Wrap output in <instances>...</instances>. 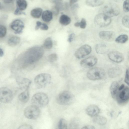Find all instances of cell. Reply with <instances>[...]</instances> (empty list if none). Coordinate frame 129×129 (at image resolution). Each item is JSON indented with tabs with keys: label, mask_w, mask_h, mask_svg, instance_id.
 Masks as SVG:
<instances>
[{
	"label": "cell",
	"mask_w": 129,
	"mask_h": 129,
	"mask_svg": "<svg viewBox=\"0 0 129 129\" xmlns=\"http://www.w3.org/2000/svg\"><path fill=\"white\" fill-rule=\"evenodd\" d=\"M44 53V50L41 46H36L31 48L23 54L21 66L25 68L32 66L41 59Z\"/></svg>",
	"instance_id": "6da1fadb"
},
{
	"label": "cell",
	"mask_w": 129,
	"mask_h": 129,
	"mask_svg": "<svg viewBox=\"0 0 129 129\" xmlns=\"http://www.w3.org/2000/svg\"><path fill=\"white\" fill-rule=\"evenodd\" d=\"M75 98L71 92L64 90L61 92L56 98V101L59 104L68 105L72 104L75 102Z\"/></svg>",
	"instance_id": "7a4b0ae2"
},
{
	"label": "cell",
	"mask_w": 129,
	"mask_h": 129,
	"mask_svg": "<svg viewBox=\"0 0 129 129\" xmlns=\"http://www.w3.org/2000/svg\"><path fill=\"white\" fill-rule=\"evenodd\" d=\"M48 96L45 93L42 92L37 93L32 96L31 102L33 105L39 108L46 106L49 103Z\"/></svg>",
	"instance_id": "3957f363"
},
{
	"label": "cell",
	"mask_w": 129,
	"mask_h": 129,
	"mask_svg": "<svg viewBox=\"0 0 129 129\" xmlns=\"http://www.w3.org/2000/svg\"><path fill=\"white\" fill-rule=\"evenodd\" d=\"M51 76L49 74L42 73L37 75L34 79L35 84L38 88L45 87L49 84L51 80Z\"/></svg>",
	"instance_id": "277c9868"
},
{
	"label": "cell",
	"mask_w": 129,
	"mask_h": 129,
	"mask_svg": "<svg viewBox=\"0 0 129 129\" xmlns=\"http://www.w3.org/2000/svg\"><path fill=\"white\" fill-rule=\"evenodd\" d=\"M105 75L104 70L100 67H95L90 69L87 72V76L88 79L95 80L103 79Z\"/></svg>",
	"instance_id": "5b68a950"
},
{
	"label": "cell",
	"mask_w": 129,
	"mask_h": 129,
	"mask_svg": "<svg viewBox=\"0 0 129 129\" xmlns=\"http://www.w3.org/2000/svg\"><path fill=\"white\" fill-rule=\"evenodd\" d=\"M40 111L38 107L32 105L26 107L24 111V114L27 118L35 119L39 116Z\"/></svg>",
	"instance_id": "8992f818"
},
{
	"label": "cell",
	"mask_w": 129,
	"mask_h": 129,
	"mask_svg": "<svg viewBox=\"0 0 129 129\" xmlns=\"http://www.w3.org/2000/svg\"><path fill=\"white\" fill-rule=\"evenodd\" d=\"M94 20L95 24L101 27L108 26L111 21L110 17L103 13H101L96 15L94 17Z\"/></svg>",
	"instance_id": "52a82bcc"
},
{
	"label": "cell",
	"mask_w": 129,
	"mask_h": 129,
	"mask_svg": "<svg viewBox=\"0 0 129 129\" xmlns=\"http://www.w3.org/2000/svg\"><path fill=\"white\" fill-rule=\"evenodd\" d=\"M103 13L110 17L118 15L120 13L119 6L116 4L109 3L106 5L103 9Z\"/></svg>",
	"instance_id": "ba28073f"
},
{
	"label": "cell",
	"mask_w": 129,
	"mask_h": 129,
	"mask_svg": "<svg viewBox=\"0 0 129 129\" xmlns=\"http://www.w3.org/2000/svg\"><path fill=\"white\" fill-rule=\"evenodd\" d=\"M115 99L120 105H123L126 104L129 99L128 87L125 86L123 89L118 91Z\"/></svg>",
	"instance_id": "9c48e42d"
},
{
	"label": "cell",
	"mask_w": 129,
	"mask_h": 129,
	"mask_svg": "<svg viewBox=\"0 0 129 129\" xmlns=\"http://www.w3.org/2000/svg\"><path fill=\"white\" fill-rule=\"evenodd\" d=\"M13 98L12 91L8 88L5 87L0 88V101L7 103L11 102Z\"/></svg>",
	"instance_id": "30bf717a"
},
{
	"label": "cell",
	"mask_w": 129,
	"mask_h": 129,
	"mask_svg": "<svg viewBox=\"0 0 129 129\" xmlns=\"http://www.w3.org/2000/svg\"><path fill=\"white\" fill-rule=\"evenodd\" d=\"M91 47L88 45H84L79 48L75 52L74 55L78 59L84 57L89 54L91 52Z\"/></svg>",
	"instance_id": "8fae6325"
},
{
	"label": "cell",
	"mask_w": 129,
	"mask_h": 129,
	"mask_svg": "<svg viewBox=\"0 0 129 129\" xmlns=\"http://www.w3.org/2000/svg\"><path fill=\"white\" fill-rule=\"evenodd\" d=\"M10 26L11 29L14 31L15 34H20L22 33L24 26L21 20L17 19L13 21Z\"/></svg>",
	"instance_id": "7c38bea8"
},
{
	"label": "cell",
	"mask_w": 129,
	"mask_h": 129,
	"mask_svg": "<svg viewBox=\"0 0 129 129\" xmlns=\"http://www.w3.org/2000/svg\"><path fill=\"white\" fill-rule=\"evenodd\" d=\"M108 57L111 60L116 63L120 62L124 59L122 54L116 51H113L109 52L108 54Z\"/></svg>",
	"instance_id": "4fadbf2b"
},
{
	"label": "cell",
	"mask_w": 129,
	"mask_h": 129,
	"mask_svg": "<svg viewBox=\"0 0 129 129\" xmlns=\"http://www.w3.org/2000/svg\"><path fill=\"white\" fill-rule=\"evenodd\" d=\"M97 58L94 56H91L82 60L80 62L81 66L85 68H89L94 65L97 62Z\"/></svg>",
	"instance_id": "5bb4252c"
},
{
	"label": "cell",
	"mask_w": 129,
	"mask_h": 129,
	"mask_svg": "<svg viewBox=\"0 0 129 129\" xmlns=\"http://www.w3.org/2000/svg\"><path fill=\"white\" fill-rule=\"evenodd\" d=\"M101 39L106 41L111 42L114 39L115 34L114 32L111 31H102L99 34Z\"/></svg>",
	"instance_id": "9a60e30c"
},
{
	"label": "cell",
	"mask_w": 129,
	"mask_h": 129,
	"mask_svg": "<svg viewBox=\"0 0 129 129\" xmlns=\"http://www.w3.org/2000/svg\"><path fill=\"white\" fill-rule=\"evenodd\" d=\"M87 114L91 117L95 116L98 115L100 112V109L97 106L91 105L88 106L86 110Z\"/></svg>",
	"instance_id": "2e32d148"
},
{
	"label": "cell",
	"mask_w": 129,
	"mask_h": 129,
	"mask_svg": "<svg viewBox=\"0 0 129 129\" xmlns=\"http://www.w3.org/2000/svg\"><path fill=\"white\" fill-rule=\"evenodd\" d=\"M122 73L121 69L118 67H115L110 69L108 73L109 76L111 78H115L120 76Z\"/></svg>",
	"instance_id": "e0dca14e"
},
{
	"label": "cell",
	"mask_w": 129,
	"mask_h": 129,
	"mask_svg": "<svg viewBox=\"0 0 129 129\" xmlns=\"http://www.w3.org/2000/svg\"><path fill=\"white\" fill-rule=\"evenodd\" d=\"M119 86L118 83L116 81H113L111 84L110 91L112 97L114 99H115L118 92Z\"/></svg>",
	"instance_id": "ac0fdd59"
},
{
	"label": "cell",
	"mask_w": 129,
	"mask_h": 129,
	"mask_svg": "<svg viewBox=\"0 0 129 129\" xmlns=\"http://www.w3.org/2000/svg\"><path fill=\"white\" fill-rule=\"evenodd\" d=\"M95 50L96 52L100 54L106 53L108 51V49L106 45L103 44H97L95 47Z\"/></svg>",
	"instance_id": "d6986e66"
},
{
	"label": "cell",
	"mask_w": 129,
	"mask_h": 129,
	"mask_svg": "<svg viewBox=\"0 0 129 129\" xmlns=\"http://www.w3.org/2000/svg\"><path fill=\"white\" fill-rule=\"evenodd\" d=\"M31 83V81L29 79L23 78L19 82V85L21 89H24L25 90L28 89Z\"/></svg>",
	"instance_id": "ffe728a7"
},
{
	"label": "cell",
	"mask_w": 129,
	"mask_h": 129,
	"mask_svg": "<svg viewBox=\"0 0 129 129\" xmlns=\"http://www.w3.org/2000/svg\"><path fill=\"white\" fill-rule=\"evenodd\" d=\"M29 94L28 89L25 90L20 93L18 96L19 100L22 102L26 103L29 99Z\"/></svg>",
	"instance_id": "44dd1931"
},
{
	"label": "cell",
	"mask_w": 129,
	"mask_h": 129,
	"mask_svg": "<svg viewBox=\"0 0 129 129\" xmlns=\"http://www.w3.org/2000/svg\"><path fill=\"white\" fill-rule=\"evenodd\" d=\"M107 119L105 117L102 116H96L93 119V122L99 125H104L107 122Z\"/></svg>",
	"instance_id": "7402d4cb"
},
{
	"label": "cell",
	"mask_w": 129,
	"mask_h": 129,
	"mask_svg": "<svg viewBox=\"0 0 129 129\" xmlns=\"http://www.w3.org/2000/svg\"><path fill=\"white\" fill-rule=\"evenodd\" d=\"M79 120L77 118H74L70 121L68 129H79Z\"/></svg>",
	"instance_id": "603a6c76"
},
{
	"label": "cell",
	"mask_w": 129,
	"mask_h": 129,
	"mask_svg": "<svg viewBox=\"0 0 129 129\" xmlns=\"http://www.w3.org/2000/svg\"><path fill=\"white\" fill-rule=\"evenodd\" d=\"M53 14L52 12L46 10L44 11L42 15L43 20L46 22H48L51 21L52 18Z\"/></svg>",
	"instance_id": "cb8c5ba5"
},
{
	"label": "cell",
	"mask_w": 129,
	"mask_h": 129,
	"mask_svg": "<svg viewBox=\"0 0 129 129\" xmlns=\"http://www.w3.org/2000/svg\"><path fill=\"white\" fill-rule=\"evenodd\" d=\"M104 0H86L85 3L87 6L91 7H96L100 6L104 3Z\"/></svg>",
	"instance_id": "d4e9b609"
},
{
	"label": "cell",
	"mask_w": 129,
	"mask_h": 129,
	"mask_svg": "<svg viewBox=\"0 0 129 129\" xmlns=\"http://www.w3.org/2000/svg\"><path fill=\"white\" fill-rule=\"evenodd\" d=\"M20 41V39L19 37L16 36H13L9 40L8 44L10 46H15L19 43Z\"/></svg>",
	"instance_id": "484cf974"
},
{
	"label": "cell",
	"mask_w": 129,
	"mask_h": 129,
	"mask_svg": "<svg viewBox=\"0 0 129 129\" xmlns=\"http://www.w3.org/2000/svg\"><path fill=\"white\" fill-rule=\"evenodd\" d=\"M71 21L70 17L64 14L61 15L59 19L60 23L64 25H67L69 24L71 22Z\"/></svg>",
	"instance_id": "4316f807"
},
{
	"label": "cell",
	"mask_w": 129,
	"mask_h": 129,
	"mask_svg": "<svg viewBox=\"0 0 129 129\" xmlns=\"http://www.w3.org/2000/svg\"><path fill=\"white\" fill-rule=\"evenodd\" d=\"M42 10L40 8H37L32 10L31 11L30 14L33 17L39 18L41 16Z\"/></svg>",
	"instance_id": "83f0119b"
},
{
	"label": "cell",
	"mask_w": 129,
	"mask_h": 129,
	"mask_svg": "<svg viewBox=\"0 0 129 129\" xmlns=\"http://www.w3.org/2000/svg\"><path fill=\"white\" fill-rule=\"evenodd\" d=\"M17 7L21 11L25 10L27 6V3L26 1L18 0L16 1Z\"/></svg>",
	"instance_id": "f1b7e54d"
},
{
	"label": "cell",
	"mask_w": 129,
	"mask_h": 129,
	"mask_svg": "<svg viewBox=\"0 0 129 129\" xmlns=\"http://www.w3.org/2000/svg\"><path fill=\"white\" fill-rule=\"evenodd\" d=\"M128 40V37L125 34L121 35L115 39V42L118 43L123 44L126 42Z\"/></svg>",
	"instance_id": "f546056e"
},
{
	"label": "cell",
	"mask_w": 129,
	"mask_h": 129,
	"mask_svg": "<svg viewBox=\"0 0 129 129\" xmlns=\"http://www.w3.org/2000/svg\"><path fill=\"white\" fill-rule=\"evenodd\" d=\"M53 44L51 38L48 37L45 40L44 44V47L47 49H50L52 47Z\"/></svg>",
	"instance_id": "4dcf8cb0"
},
{
	"label": "cell",
	"mask_w": 129,
	"mask_h": 129,
	"mask_svg": "<svg viewBox=\"0 0 129 129\" xmlns=\"http://www.w3.org/2000/svg\"><path fill=\"white\" fill-rule=\"evenodd\" d=\"M57 129H68L67 122L65 119L61 118L59 120Z\"/></svg>",
	"instance_id": "1f68e13d"
},
{
	"label": "cell",
	"mask_w": 129,
	"mask_h": 129,
	"mask_svg": "<svg viewBox=\"0 0 129 129\" xmlns=\"http://www.w3.org/2000/svg\"><path fill=\"white\" fill-rule=\"evenodd\" d=\"M129 16L126 15L124 16L122 18V22L123 25L125 27L129 28Z\"/></svg>",
	"instance_id": "d6a6232c"
},
{
	"label": "cell",
	"mask_w": 129,
	"mask_h": 129,
	"mask_svg": "<svg viewBox=\"0 0 129 129\" xmlns=\"http://www.w3.org/2000/svg\"><path fill=\"white\" fill-rule=\"evenodd\" d=\"M48 58L49 62H53L57 61L58 57L56 54L52 53L48 56Z\"/></svg>",
	"instance_id": "836d02e7"
},
{
	"label": "cell",
	"mask_w": 129,
	"mask_h": 129,
	"mask_svg": "<svg viewBox=\"0 0 129 129\" xmlns=\"http://www.w3.org/2000/svg\"><path fill=\"white\" fill-rule=\"evenodd\" d=\"M6 33L7 29L6 27L3 25H0V38L4 37L6 35Z\"/></svg>",
	"instance_id": "e575fe53"
},
{
	"label": "cell",
	"mask_w": 129,
	"mask_h": 129,
	"mask_svg": "<svg viewBox=\"0 0 129 129\" xmlns=\"http://www.w3.org/2000/svg\"><path fill=\"white\" fill-rule=\"evenodd\" d=\"M129 0L125 1L123 4V10L125 12H127L129 11Z\"/></svg>",
	"instance_id": "d590c367"
},
{
	"label": "cell",
	"mask_w": 129,
	"mask_h": 129,
	"mask_svg": "<svg viewBox=\"0 0 129 129\" xmlns=\"http://www.w3.org/2000/svg\"><path fill=\"white\" fill-rule=\"evenodd\" d=\"M79 26L82 29L85 28L86 26V22L85 19L84 18H82L81 21L79 22Z\"/></svg>",
	"instance_id": "8d00e7d4"
},
{
	"label": "cell",
	"mask_w": 129,
	"mask_h": 129,
	"mask_svg": "<svg viewBox=\"0 0 129 129\" xmlns=\"http://www.w3.org/2000/svg\"><path fill=\"white\" fill-rule=\"evenodd\" d=\"M17 129H33V128L31 125L25 124L20 126Z\"/></svg>",
	"instance_id": "74e56055"
},
{
	"label": "cell",
	"mask_w": 129,
	"mask_h": 129,
	"mask_svg": "<svg viewBox=\"0 0 129 129\" xmlns=\"http://www.w3.org/2000/svg\"><path fill=\"white\" fill-rule=\"evenodd\" d=\"M125 82L128 85L129 84V71L128 69H127L125 72L124 79Z\"/></svg>",
	"instance_id": "f35d334b"
},
{
	"label": "cell",
	"mask_w": 129,
	"mask_h": 129,
	"mask_svg": "<svg viewBox=\"0 0 129 129\" xmlns=\"http://www.w3.org/2000/svg\"><path fill=\"white\" fill-rule=\"evenodd\" d=\"M14 14L16 15H19L21 14L26 15V14L25 13L20 10L17 7L16 9L14 12Z\"/></svg>",
	"instance_id": "ab89813d"
},
{
	"label": "cell",
	"mask_w": 129,
	"mask_h": 129,
	"mask_svg": "<svg viewBox=\"0 0 129 129\" xmlns=\"http://www.w3.org/2000/svg\"><path fill=\"white\" fill-rule=\"evenodd\" d=\"M75 34L72 33L70 34L69 36L68 41L69 42H72L75 36Z\"/></svg>",
	"instance_id": "60d3db41"
},
{
	"label": "cell",
	"mask_w": 129,
	"mask_h": 129,
	"mask_svg": "<svg viewBox=\"0 0 129 129\" xmlns=\"http://www.w3.org/2000/svg\"><path fill=\"white\" fill-rule=\"evenodd\" d=\"M40 28L41 29L43 30H46L48 28V25L45 23H42Z\"/></svg>",
	"instance_id": "b9f144b4"
},
{
	"label": "cell",
	"mask_w": 129,
	"mask_h": 129,
	"mask_svg": "<svg viewBox=\"0 0 129 129\" xmlns=\"http://www.w3.org/2000/svg\"><path fill=\"white\" fill-rule=\"evenodd\" d=\"M81 129H95L94 126L91 125H87L84 126Z\"/></svg>",
	"instance_id": "7bdbcfd3"
},
{
	"label": "cell",
	"mask_w": 129,
	"mask_h": 129,
	"mask_svg": "<svg viewBox=\"0 0 129 129\" xmlns=\"http://www.w3.org/2000/svg\"><path fill=\"white\" fill-rule=\"evenodd\" d=\"M36 25L35 27V29L37 30L38 29L39 27H40L41 26L42 23L40 21H37L36 22Z\"/></svg>",
	"instance_id": "ee69618b"
},
{
	"label": "cell",
	"mask_w": 129,
	"mask_h": 129,
	"mask_svg": "<svg viewBox=\"0 0 129 129\" xmlns=\"http://www.w3.org/2000/svg\"><path fill=\"white\" fill-rule=\"evenodd\" d=\"M78 1L77 0H71L70 1V5L71 6H72L76 2Z\"/></svg>",
	"instance_id": "f6af8a7d"
},
{
	"label": "cell",
	"mask_w": 129,
	"mask_h": 129,
	"mask_svg": "<svg viewBox=\"0 0 129 129\" xmlns=\"http://www.w3.org/2000/svg\"><path fill=\"white\" fill-rule=\"evenodd\" d=\"M125 85L123 84L119 86L118 88V91H120L123 89L125 87Z\"/></svg>",
	"instance_id": "bcb514c9"
},
{
	"label": "cell",
	"mask_w": 129,
	"mask_h": 129,
	"mask_svg": "<svg viewBox=\"0 0 129 129\" xmlns=\"http://www.w3.org/2000/svg\"><path fill=\"white\" fill-rule=\"evenodd\" d=\"M4 2L5 3H9L12 2L13 0H5L4 1Z\"/></svg>",
	"instance_id": "7dc6e473"
},
{
	"label": "cell",
	"mask_w": 129,
	"mask_h": 129,
	"mask_svg": "<svg viewBox=\"0 0 129 129\" xmlns=\"http://www.w3.org/2000/svg\"><path fill=\"white\" fill-rule=\"evenodd\" d=\"M4 54V52L0 48V57L2 56Z\"/></svg>",
	"instance_id": "c3c4849f"
},
{
	"label": "cell",
	"mask_w": 129,
	"mask_h": 129,
	"mask_svg": "<svg viewBox=\"0 0 129 129\" xmlns=\"http://www.w3.org/2000/svg\"><path fill=\"white\" fill-rule=\"evenodd\" d=\"M79 22H76L74 23V26L76 27L79 26Z\"/></svg>",
	"instance_id": "681fc988"
},
{
	"label": "cell",
	"mask_w": 129,
	"mask_h": 129,
	"mask_svg": "<svg viewBox=\"0 0 129 129\" xmlns=\"http://www.w3.org/2000/svg\"><path fill=\"white\" fill-rule=\"evenodd\" d=\"M123 129V128H120V129Z\"/></svg>",
	"instance_id": "f907efd6"
},
{
	"label": "cell",
	"mask_w": 129,
	"mask_h": 129,
	"mask_svg": "<svg viewBox=\"0 0 129 129\" xmlns=\"http://www.w3.org/2000/svg\"><path fill=\"white\" fill-rule=\"evenodd\" d=\"M1 5V3L0 2V5Z\"/></svg>",
	"instance_id": "816d5d0a"
}]
</instances>
